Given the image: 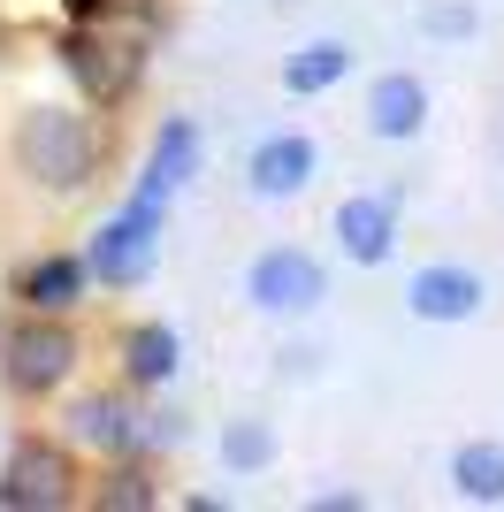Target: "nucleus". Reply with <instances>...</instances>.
I'll return each instance as SVG.
<instances>
[{"instance_id":"obj_1","label":"nucleus","mask_w":504,"mask_h":512,"mask_svg":"<svg viewBox=\"0 0 504 512\" xmlns=\"http://www.w3.org/2000/svg\"><path fill=\"white\" fill-rule=\"evenodd\" d=\"M92 161H100V138H92V123L69 115V107H31L16 123V169L31 176V184L77 192L84 176H92Z\"/></svg>"},{"instance_id":"obj_21","label":"nucleus","mask_w":504,"mask_h":512,"mask_svg":"<svg viewBox=\"0 0 504 512\" xmlns=\"http://www.w3.org/2000/svg\"><path fill=\"white\" fill-rule=\"evenodd\" d=\"M314 505H321V512H359L367 497H352V490H329V497H314Z\"/></svg>"},{"instance_id":"obj_15","label":"nucleus","mask_w":504,"mask_h":512,"mask_svg":"<svg viewBox=\"0 0 504 512\" xmlns=\"http://www.w3.org/2000/svg\"><path fill=\"white\" fill-rule=\"evenodd\" d=\"M344 69H352V46L344 39H306L283 62V92H298V100H314V92H329V85H344Z\"/></svg>"},{"instance_id":"obj_18","label":"nucleus","mask_w":504,"mask_h":512,"mask_svg":"<svg viewBox=\"0 0 504 512\" xmlns=\"http://www.w3.org/2000/svg\"><path fill=\"white\" fill-rule=\"evenodd\" d=\"M92 505H100V512H146V505H161V490H153L146 467H115L100 490H92Z\"/></svg>"},{"instance_id":"obj_10","label":"nucleus","mask_w":504,"mask_h":512,"mask_svg":"<svg viewBox=\"0 0 504 512\" xmlns=\"http://www.w3.org/2000/svg\"><path fill=\"white\" fill-rule=\"evenodd\" d=\"M199 153H207L199 123H191V115H168V123L153 130V153H146V169H138V192H153V199L184 192L191 176H199Z\"/></svg>"},{"instance_id":"obj_14","label":"nucleus","mask_w":504,"mask_h":512,"mask_svg":"<svg viewBox=\"0 0 504 512\" xmlns=\"http://www.w3.org/2000/svg\"><path fill=\"white\" fill-rule=\"evenodd\" d=\"M176 367H184V337H176L168 321H130L123 329V375L138 390H161Z\"/></svg>"},{"instance_id":"obj_3","label":"nucleus","mask_w":504,"mask_h":512,"mask_svg":"<svg viewBox=\"0 0 504 512\" xmlns=\"http://www.w3.org/2000/svg\"><path fill=\"white\" fill-rule=\"evenodd\" d=\"M54 54H62V77H69V85H77L92 107L123 100V92L138 85V62H146V54H138V39H130L123 23H69Z\"/></svg>"},{"instance_id":"obj_9","label":"nucleus","mask_w":504,"mask_h":512,"mask_svg":"<svg viewBox=\"0 0 504 512\" xmlns=\"http://www.w3.org/2000/svg\"><path fill=\"white\" fill-rule=\"evenodd\" d=\"M482 276L474 268H459V260H436V268H420L413 283H405V306H413L420 321H474L482 314Z\"/></svg>"},{"instance_id":"obj_4","label":"nucleus","mask_w":504,"mask_h":512,"mask_svg":"<svg viewBox=\"0 0 504 512\" xmlns=\"http://www.w3.org/2000/svg\"><path fill=\"white\" fill-rule=\"evenodd\" d=\"M69 367H77V337L62 329V314H31L0 344V375H8L16 398H54L69 383Z\"/></svg>"},{"instance_id":"obj_7","label":"nucleus","mask_w":504,"mask_h":512,"mask_svg":"<svg viewBox=\"0 0 504 512\" xmlns=\"http://www.w3.org/2000/svg\"><path fill=\"white\" fill-rule=\"evenodd\" d=\"M314 169H321L314 138H306V130H275V138L252 146L245 184H252V199H298L306 184H314Z\"/></svg>"},{"instance_id":"obj_19","label":"nucleus","mask_w":504,"mask_h":512,"mask_svg":"<svg viewBox=\"0 0 504 512\" xmlns=\"http://www.w3.org/2000/svg\"><path fill=\"white\" fill-rule=\"evenodd\" d=\"M130 8H153V0H62L69 23H123Z\"/></svg>"},{"instance_id":"obj_20","label":"nucleus","mask_w":504,"mask_h":512,"mask_svg":"<svg viewBox=\"0 0 504 512\" xmlns=\"http://www.w3.org/2000/svg\"><path fill=\"white\" fill-rule=\"evenodd\" d=\"M420 31H436V39H466V31H474V8L443 0V8H428V16H420Z\"/></svg>"},{"instance_id":"obj_13","label":"nucleus","mask_w":504,"mask_h":512,"mask_svg":"<svg viewBox=\"0 0 504 512\" xmlns=\"http://www.w3.org/2000/svg\"><path fill=\"white\" fill-rule=\"evenodd\" d=\"M69 428H77V444L107 451V459H130V451H146V413H130L123 398H84V406L69 413Z\"/></svg>"},{"instance_id":"obj_2","label":"nucleus","mask_w":504,"mask_h":512,"mask_svg":"<svg viewBox=\"0 0 504 512\" xmlns=\"http://www.w3.org/2000/svg\"><path fill=\"white\" fill-rule=\"evenodd\" d=\"M161 214L168 199L153 192H130L123 207L100 222V237L84 245V260H92V283H115V291H130V283L153 276V260H161Z\"/></svg>"},{"instance_id":"obj_12","label":"nucleus","mask_w":504,"mask_h":512,"mask_svg":"<svg viewBox=\"0 0 504 512\" xmlns=\"http://www.w3.org/2000/svg\"><path fill=\"white\" fill-rule=\"evenodd\" d=\"M84 283H92V260L84 253H46L16 276V299L31 314H69V306H84Z\"/></svg>"},{"instance_id":"obj_6","label":"nucleus","mask_w":504,"mask_h":512,"mask_svg":"<svg viewBox=\"0 0 504 512\" xmlns=\"http://www.w3.org/2000/svg\"><path fill=\"white\" fill-rule=\"evenodd\" d=\"M69 505V451L46 436H23L0 467V512H62Z\"/></svg>"},{"instance_id":"obj_8","label":"nucleus","mask_w":504,"mask_h":512,"mask_svg":"<svg viewBox=\"0 0 504 512\" xmlns=\"http://www.w3.org/2000/svg\"><path fill=\"white\" fill-rule=\"evenodd\" d=\"M336 245L359 268H382V260L398 253V192H352L336 207Z\"/></svg>"},{"instance_id":"obj_16","label":"nucleus","mask_w":504,"mask_h":512,"mask_svg":"<svg viewBox=\"0 0 504 512\" xmlns=\"http://www.w3.org/2000/svg\"><path fill=\"white\" fill-rule=\"evenodd\" d=\"M451 490L466 505H504V444H459L451 451Z\"/></svg>"},{"instance_id":"obj_17","label":"nucleus","mask_w":504,"mask_h":512,"mask_svg":"<svg viewBox=\"0 0 504 512\" xmlns=\"http://www.w3.org/2000/svg\"><path fill=\"white\" fill-rule=\"evenodd\" d=\"M222 467L230 474H268L275 467V428L268 421H230L222 428Z\"/></svg>"},{"instance_id":"obj_5","label":"nucleus","mask_w":504,"mask_h":512,"mask_svg":"<svg viewBox=\"0 0 504 512\" xmlns=\"http://www.w3.org/2000/svg\"><path fill=\"white\" fill-rule=\"evenodd\" d=\"M245 299L260 314H314L329 299V276H321L314 253H298V245H268V253L245 268Z\"/></svg>"},{"instance_id":"obj_11","label":"nucleus","mask_w":504,"mask_h":512,"mask_svg":"<svg viewBox=\"0 0 504 512\" xmlns=\"http://www.w3.org/2000/svg\"><path fill=\"white\" fill-rule=\"evenodd\" d=\"M420 123H428V85H420L413 69H390V77H375V92H367V130H375L382 146H405V138H420Z\"/></svg>"}]
</instances>
